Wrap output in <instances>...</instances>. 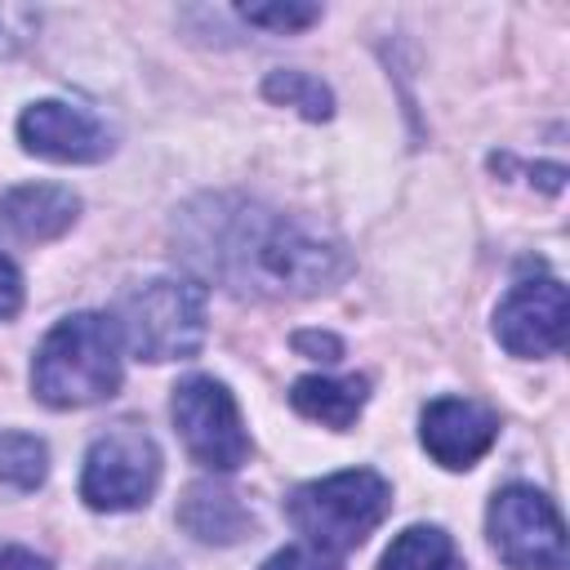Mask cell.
<instances>
[{"label":"cell","instance_id":"21","mask_svg":"<svg viewBox=\"0 0 570 570\" xmlns=\"http://www.w3.org/2000/svg\"><path fill=\"white\" fill-rule=\"evenodd\" d=\"M0 570H49V561L36 557L31 548H13V543H4V548H0Z\"/></svg>","mask_w":570,"mask_h":570},{"label":"cell","instance_id":"6","mask_svg":"<svg viewBox=\"0 0 570 570\" xmlns=\"http://www.w3.org/2000/svg\"><path fill=\"white\" fill-rule=\"evenodd\" d=\"M174 428L187 454L209 472H236L249 459V432L232 392L209 374H187L169 396Z\"/></svg>","mask_w":570,"mask_h":570},{"label":"cell","instance_id":"16","mask_svg":"<svg viewBox=\"0 0 570 570\" xmlns=\"http://www.w3.org/2000/svg\"><path fill=\"white\" fill-rule=\"evenodd\" d=\"M49 476V445L31 432H0V485L40 490Z\"/></svg>","mask_w":570,"mask_h":570},{"label":"cell","instance_id":"10","mask_svg":"<svg viewBox=\"0 0 570 570\" xmlns=\"http://www.w3.org/2000/svg\"><path fill=\"white\" fill-rule=\"evenodd\" d=\"M494 436H499L494 410H485L468 396H436V401H428V410L419 419L423 450L450 472L472 468L494 445Z\"/></svg>","mask_w":570,"mask_h":570},{"label":"cell","instance_id":"19","mask_svg":"<svg viewBox=\"0 0 570 570\" xmlns=\"http://www.w3.org/2000/svg\"><path fill=\"white\" fill-rule=\"evenodd\" d=\"M294 352H303L312 361H338L343 356V343L330 330H298L294 334Z\"/></svg>","mask_w":570,"mask_h":570},{"label":"cell","instance_id":"14","mask_svg":"<svg viewBox=\"0 0 570 570\" xmlns=\"http://www.w3.org/2000/svg\"><path fill=\"white\" fill-rule=\"evenodd\" d=\"M379 570H468V566L441 525H410L387 543Z\"/></svg>","mask_w":570,"mask_h":570},{"label":"cell","instance_id":"11","mask_svg":"<svg viewBox=\"0 0 570 570\" xmlns=\"http://www.w3.org/2000/svg\"><path fill=\"white\" fill-rule=\"evenodd\" d=\"M80 218V196L58 183H22L0 196V240L45 245L71 232Z\"/></svg>","mask_w":570,"mask_h":570},{"label":"cell","instance_id":"3","mask_svg":"<svg viewBox=\"0 0 570 570\" xmlns=\"http://www.w3.org/2000/svg\"><path fill=\"white\" fill-rule=\"evenodd\" d=\"M120 343L138 361H187L205 343V285L191 276H151L120 294L116 303Z\"/></svg>","mask_w":570,"mask_h":570},{"label":"cell","instance_id":"18","mask_svg":"<svg viewBox=\"0 0 570 570\" xmlns=\"http://www.w3.org/2000/svg\"><path fill=\"white\" fill-rule=\"evenodd\" d=\"M258 570H343V557L316 548V543H285L281 552H272Z\"/></svg>","mask_w":570,"mask_h":570},{"label":"cell","instance_id":"4","mask_svg":"<svg viewBox=\"0 0 570 570\" xmlns=\"http://www.w3.org/2000/svg\"><path fill=\"white\" fill-rule=\"evenodd\" d=\"M392 485L374 468H347L321 481H303L285 499L289 525L303 534V543H316L334 557H347L370 539V530L387 517Z\"/></svg>","mask_w":570,"mask_h":570},{"label":"cell","instance_id":"1","mask_svg":"<svg viewBox=\"0 0 570 570\" xmlns=\"http://www.w3.org/2000/svg\"><path fill=\"white\" fill-rule=\"evenodd\" d=\"M174 254L245 298H312L347 281V245L245 196H200L174 218Z\"/></svg>","mask_w":570,"mask_h":570},{"label":"cell","instance_id":"8","mask_svg":"<svg viewBox=\"0 0 570 570\" xmlns=\"http://www.w3.org/2000/svg\"><path fill=\"white\" fill-rule=\"evenodd\" d=\"M570 298L557 276L517 281L494 307V338L512 356H557L566 347Z\"/></svg>","mask_w":570,"mask_h":570},{"label":"cell","instance_id":"15","mask_svg":"<svg viewBox=\"0 0 570 570\" xmlns=\"http://www.w3.org/2000/svg\"><path fill=\"white\" fill-rule=\"evenodd\" d=\"M263 98L267 102H276V107H294L303 120H330L334 116V94H330V85H321L316 76H307V71H267V80H263Z\"/></svg>","mask_w":570,"mask_h":570},{"label":"cell","instance_id":"12","mask_svg":"<svg viewBox=\"0 0 570 570\" xmlns=\"http://www.w3.org/2000/svg\"><path fill=\"white\" fill-rule=\"evenodd\" d=\"M178 525L200 539V543H240L245 534H254V512L240 503V494L223 481H191L178 499Z\"/></svg>","mask_w":570,"mask_h":570},{"label":"cell","instance_id":"13","mask_svg":"<svg viewBox=\"0 0 570 570\" xmlns=\"http://www.w3.org/2000/svg\"><path fill=\"white\" fill-rule=\"evenodd\" d=\"M365 396H370V383H365L361 374H352V379L303 374V379H294V387H289V405H294L303 419H312V423H321V428H334V432H343V428L356 423V414L365 410Z\"/></svg>","mask_w":570,"mask_h":570},{"label":"cell","instance_id":"5","mask_svg":"<svg viewBox=\"0 0 570 570\" xmlns=\"http://www.w3.org/2000/svg\"><path fill=\"white\" fill-rule=\"evenodd\" d=\"M156 485H160V450L142 428L116 423L89 441L80 468V499L94 512H134L156 494Z\"/></svg>","mask_w":570,"mask_h":570},{"label":"cell","instance_id":"7","mask_svg":"<svg viewBox=\"0 0 570 570\" xmlns=\"http://www.w3.org/2000/svg\"><path fill=\"white\" fill-rule=\"evenodd\" d=\"M490 543L508 570H566V525L534 485H503L485 512Z\"/></svg>","mask_w":570,"mask_h":570},{"label":"cell","instance_id":"17","mask_svg":"<svg viewBox=\"0 0 570 570\" xmlns=\"http://www.w3.org/2000/svg\"><path fill=\"white\" fill-rule=\"evenodd\" d=\"M240 18L249 27H263V31H303L312 22H321V4H303V0H276V4H240Z\"/></svg>","mask_w":570,"mask_h":570},{"label":"cell","instance_id":"20","mask_svg":"<svg viewBox=\"0 0 570 570\" xmlns=\"http://www.w3.org/2000/svg\"><path fill=\"white\" fill-rule=\"evenodd\" d=\"M22 307V272L13 267V258L0 254V321H9Z\"/></svg>","mask_w":570,"mask_h":570},{"label":"cell","instance_id":"2","mask_svg":"<svg viewBox=\"0 0 570 570\" xmlns=\"http://www.w3.org/2000/svg\"><path fill=\"white\" fill-rule=\"evenodd\" d=\"M120 330L102 312H71L62 316L31 356V392L49 410H80L107 401L120 379Z\"/></svg>","mask_w":570,"mask_h":570},{"label":"cell","instance_id":"9","mask_svg":"<svg viewBox=\"0 0 570 570\" xmlns=\"http://www.w3.org/2000/svg\"><path fill=\"white\" fill-rule=\"evenodd\" d=\"M18 138H22L27 156H40V160H53V165H98L116 147L111 129L94 111L71 107L62 98L31 102L18 116Z\"/></svg>","mask_w":570,"mask_h":570},{"label":"cell","instance_id":"22","mask_svg":"<svg viewBox=\"0 0 570 570\" xmlns=\"http://www.w3.org/2000/svg\"><path fill=\"white\" fill-rule=\"evenodd\" d=\"M530 183H539L543 191H561L566 187V169L561 165H534L530 169Z\"/></svg>","mask_w":570,"mask_h":570}]
</instances>
